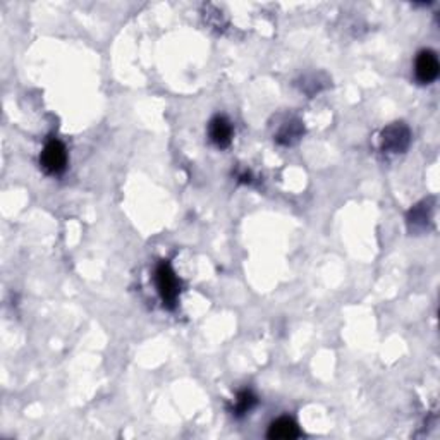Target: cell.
Masks as SVG:
<instances>
[{
	"mask_svg": "<svg viewBox=\"0 0 440 440\" xmlns=\"http://www.w3.org/2000/svg\"><path fill=\"white\" fill-rule=\"evenodd\" d=\"M155 280H157L158 292H160L162 301H164V307L172 309L176 307L179 292H181V284L174 272V268L170 267V263L160 262L157 267V274H155Z\"/></svg>",
	"mask_w": 440,
	"mask_h": 440,
	"instance_id": "1",
	"label": "cell"
},
{
	"mask_svg": "<svg viewBox=\"0 0 440 440\" xmlns=\"http://www.w3.org/2000/svg\"><path fill=\"white\" fill-rule=\"evenodd\" d=\"M40 165L50 176H59L67 167V150L62 141L50 140L40 155Z\"/></svg>",
	"mask_w": 440,
	"mask_h": 440,
	"instance_id": "2",
	"label": "cell"
},
{
	"mask_svg": "<svg viewBox=\"0 0 440 440\" xmlns=\"http://www.w3.org/2000/svg\"><path fill=\"white\" fill-rule=\"evenodd\" d=\"M382 150L389 153L406 152L411 143V131L405 122H394L382 131Z\"/></svg>",
	"mask_w": 440,
	"mask_h": 440,
	"instance_id": "3",
	"label": "cell"
},
{
	"mask_svg": "<svg viewBox=\"0 0 440 440\" xmlns=\"http://www.w3.org/2000/svg\"><path fill=\"white\" fill-rule=\"evenodd\" d=\"M440 71L439 59L435 55V52L431 50H422L417 57V62H414V75L417 79L422 84H429L431 81L437 79Z\"/></svg>",
	"mask_w": 440,
	"mask_h": 440,
	"instance_id": "4",
	"label": "cell"
},
{
	"mask_svg": "<svg viewBox=\"0 0 440 440\" xmlns=\"http://www.w3.org/2000/svg\"><path fill=\"white\" fill-rule=\"evenodd\" d=\"M209 134L211 143L219 148H227L232 141V124L224 116H217L210 121Z\"/></svg>",
	"mask_w": 440,
	"mask_h": 440,
	"instance_id": "5",
	"label": "cell"
},
{
	"mask_svg": "<svg viewBox=\"0 0 440 440\" xmlns=\"http://www.w3.org/2000/svg\"><path fill=\"white\" fill-rule=\"evenodd\" d=\"M268 439L272 440H291L299 437V429L295 423V419L282 417L279 419H275L274 423L270 425L267 434Z\"/></svg>",
	"mask_w": 440,
	"mask_h": 440,
	"instance_id": "6",
	"label": "cell"
},
{
	"mask_svg": "<svg viewBox=\"0 0 440 440\" xmlns=\"http://www.w3.org/2000/svg\"><path fill=\"white\" fill-rule=\"evenodd\" d=\"M256 405V396L251 390H241L236 397L234 406H232V414L234 417H243V414L250 413Z\"/></svg>",
	"mask_w": 440,
	"mask_h": 440,
	"instance_id": "7",
	"label": "cell"
},
{
	"mask_svg": "<svg viewBox=\"0 0 440 440\" xmlns=\"http://www.w3.org/2000/svg\"><path fill=\"white\" fill-rule=\"evenodd\" d=\"M301 134H303V126H301V122L292 121L287 122V124L280 129V133L277 134L275 140L279 141L280 145H292L295 141L299 140Z\"/></svg>",
	"mask_w": 440,
	"mask_h": 440,
	"instance_id": "8",
	"label": "cell"
},
{
	"mask_svg": "<svg viewBox=\"0 0 440 440\" xmlns=\"http://www.w3.org/2000/svg\"><path fill=\"white\" fill-rule=\"evenodd\" d=\"M430 207L427 205V202H423L422 205H417L413 210L409 211V227L411 229H425L427 222L430 220Z\"/></svg>",
	"mask_w": 440,
	"mask_h": 440,
	"instance_id": "9",
	"label": "cell"
}]
</instances>
